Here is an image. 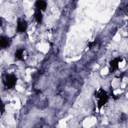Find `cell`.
<instances>
[{
	"label": "cell",
	"instance_id": "cell-6",
	"mask_svg": "<svg viewBox=\"0 0 128 128\" xmlns=\"http://www.w3.org/2000/svg\"><path fill=\"white\" fill-rule=\"evenodd\" d=\"M34 18L38 22H41L42 19V14L41 12V10L36 9V11L34 12Z\"/></svg>",
	"mask_w": 128,
	"mask_h": 128
},
{
	"label": "cell",
	"instance_id": "cell-8",
	"mask_svg": "<svg viewBox=\"0 0 128 128\" xmlns=\"http://www.w3.org/2000/svg\"><path fill=\"white\" fill-rule=\"evenodd\" d=\"M24 50H18L16 52V56L19 60H22L23 58Z\"/></svg>",
	"mask_w": 128,
	"mask_h": 128
},
{
	"label": "cell",
	"instance_id": "cell-1",
	"mask_svg": "<svg viewBox=\"0 0 128 128\" xmlns=\"http://www.w3.org/2000/svg\"><path fill=\"white\" fill-rule=\"evenodd\" d=\"M16 81V76L12 74H8L6 76L4 80L5 84L8 88H12L15 85Z\"/></svg>",
	"mask_w": 128,
	"mask_h": 128
},
{
	"label": "cell",
	"instance_id": "cell-4",
	"mask_svg": "<svg viewBox=\"0 0 128 128\" xmlns=\"http://www.w3.org/2000/svg\"><path fill=\"white\" fill-rule=\"evenodd\" d=\"M36 9L40 10H44L47 7V3L44 0H38L35 3Z\"/></svg>",
	"mask_w": 128,
	"mask_h": 128
},
{
	"label": "cell",
	"instance_id": "cell-7",
	"mask_svg": "<svg viewBox=\"0 0 128 128\" xmlns=\"http://www.w3.org/2000/svg\"><path fill=\"white\" fill-rule=\"evenodd\" d=\"M120 60H118L117 59H114L113 60H112L110 63V65L111 66V68L112 70L116 69L118 67V62H119Z\"/></svg>",
	"mask_w": 128,
	"mask_h": 128
},
{
	"label": "cell",
	"instance_id": "cell-3",
	"mask_svg": "<svg viewBox=\"0 0 128 128\" xmlns=\"http://www.w3.org/2000/svg\"><path fill=\"white\" fill-rule=\"evenodd\" d=\"M27 28V23L23 19H20L17 23V30L18 32H24Z\"/></svg>",
	"mask_w": 128,
	"mask_h": 128
},
{
	"label": "cell",
	"instance_id": "cell-2",
	"mask_svg": "<svg viewBox=\"0 0 128 128\" xmlns=\"http://www.w3.org/2000/svg\"><path fill=\"white\" fill-rule=\"evenodd\" d=\"M98 105L100 106H102L104 104H105V103L107 101L108 96L106 95V94L104 92H98Z\"/></svg>",
	"mask_w": 128,
	"mask_h": 128
},
{
	"label": "cell",
	"instance_id": "cell-5",
	"mask_svg": "<svg viewBox=\"0 0 128 128\" xmlns=\"http://www.w3.org/2000/svg\"><path fill=\"white\" fill-rule=\"evenodd\" d=\"M10 44V40L8 38L3 36L0 38V47L6 48Z\"/></svg>",
	"mask_w": 128,
	"mask_h": 128
}]
</instances>
